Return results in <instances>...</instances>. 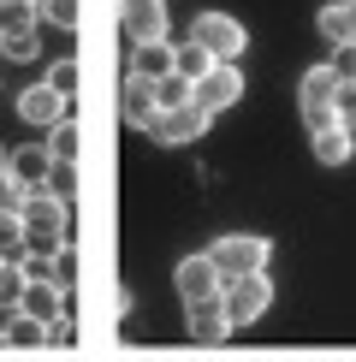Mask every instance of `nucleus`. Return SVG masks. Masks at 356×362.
Listing matches in <instances>:
<instances>
[{"mask_svg":"<svg viewBox=\"0 0 356 362\" xmlns=\"http://www.w3.org/2000/svg\"><path fill=\"white\" fill-rule=\"evenodd\" d=\"M208 262L220 267V279H244V274H267V262H273V244H267L261 232H226L208 244Z\"/></svg>","mask_w":356,"mask_h":362,"instance_id":"f257e3e1","label":"nucleus"},{"mask_svg":"<svg viewBox=\"0 0 356 362\" xmlns=\"http://www.w3.org/2000/svg\"><path fill=\"white\" fill-rule=\"evenodd\" d=\"M190 42L208 54V59H220V66H232L237 54L249 48V30L232 18V12H196V24H190Z\"/></svg>","mask_w":356,"mask_h":362,"instance_id":"f03ea898","label":"nucleus"},{"mask_svg":"<svg viewBox=\"0 0 356 362\" xmlns=\"http://www.w3.org/2000/svg\"><path fill=\"white\" fill-rule=\"evenodd\" d=\"M220 309H226L232 333L237 327H256L267 309H273V279L267 274H244V279H226V291H220Z\"/></svg>","mask_w":356,"mask_h":362,"instance_id":"7ed1b4c3","label":"nucleus"},{"mask_svg":"<svg viewBox=\"0 0 356 362\" xmlns=\"http://www.w3.org/2000/svg\"><path fill=\"white\" fill-rule=\"evenodd\" d=\"M18 220H24V244H54V250H59V244H66V226H71V208L54 202L48 185H42V190L24 196Z\"/></svg>","mask_w":356,"mask_h":362,"instance_id":"20e7f679","label":"nucleus"},{"mask_svg":"<svg viewBox=\"0 0 356 362\" xmlns=\"http://www.w3.org/2000/svg\"><path fill=\"white\" fill-rule=\"evenodd\" d=\"M172 285H178V297H184V309H196V303H214V297L226 291V279H220V267L208 262V250L184 255V262L172 267Z\"/></svg>","mask_w":356,"mask_h":362,"instance_id":"39448f33","label":"nucleus"},{"mask_svg":"<svg viewBox=\"0 0 356 362\" xmlns=\"http://www.w3.org/2000/svg\"><path fill=\"white\" fill-rule=\"evenodd\" d=\"M237 101H244V71H237V66H214L196 89H190V107H202L208 119L226 113V107H237Z\"/></svg>","mask_w":356,"mask_h":362,"instance_id":"423d86ee","label":"nucleus"},{"mask_svg":"<svg viewBox=\"0 0 356 362\" xmlns=\"http://www.w3.org/2000/svg\"><path fill=\"white\" fill-rule=\"evenodd\" d=\"M208 119L202 107H178V113H155V125H148V137L155 143H167V148H184V143H202L208 137Z\"/></svg>","mask_w":356,"mask_h":362,"instance_id":"0eeeda50","label":"nucleus"},{"mask_svg":"<svg viewBox=\"0 0 356 362\" xmlns=\"http://www.w3.org/2000/svg\"><path fill=\"white\" fill-rule=\"evenodd\" d=\"M71 107H78V101H59L48 83L18 89V119H24V125H36V131H54L59 119H71Z\"/></svg>","mask_w":356,"mask_h":362,"instance_id":"6e6552de","label":"nucleus"},{"mask_svg":"<svg viewBox=\"0 0 356 362\" xmlns=\"http://www.w3.org/2000/svg\"><path fill=\"white\" fill-rule=\"evenodd\" d=\"M12 315H30V321H42V327H54L59 315H66V291H59L54 279H30V285H24V303L12 309Z\"/></svg>","mask_w":356,"mask_h":362,"instance_id":"1a4fd4ad","label":"nucleus"},{"mask_svg":"<svg viewBox=\"0 0 356 362\" xmlns=\"http://www.w3.org/2000/svg\"><path fill=\"white\" fill-rule=\"evenodd\" d=\"M172 71H178V48L172 42H143V48H131V78L160 83V78H172Z\"/></svg>","mask_w":356,"mask_h":362,"instance_id":"9d476101","label":"nucleus"},{"mask_svg":"<svg viewBox=\"0 0 356 362\" xmlns=\"http://www.w3.org/2000/svg\"><path fill=\"white\" fill-rule=\"evenodd\" d=\"M6 167L18 173L24 190H42V185H48V173H54V155H48V143H24V148H12V155H6Z\"/></svg>","mask_w":356,"mask_h":362,"instance_id":"9b49d317","label":"nucleus"},{"mask_svg":"<svg viewBox=\"0 0 356 362\" xmlns=\"http://www.w3.org/2000/svg\"><path fill=\"white\" fill-rule=\"evenodd\" d=\"M315 30L333 42V48H356V0H326Z\"/></svg>","mask_w":356,"mask_h":362,"instance_id":"f8f14e48","label":"nucleus"},{"mask_svg":"<svg viewBox=\"0 0 356 362\" xmlns=\"http://www.w3.org/2000/svg\"><path fill=\"white\" fill-rule=\"evenodd\" d=\"M190 339H196V344H226L232 339V321H226V309H220V297L190 309Z\"/></svg>","mask_w":356,"mask_h":362,"instance_id":"ddd939ff","label":"nucleus"},{"mask_svg":"<svg viewBox=\"0 0 356 362\" xmlns=\"http://www.w3.org/2000/svg\"><path fill=\"white\" fill-rule=\"evenodd\" d=\"M333 95H338V78H333V66H309L303 78H297V101H303V107H333Z\"/></svg>","mask_w":356,"mask_h":362,"instance_id":"4468645a","label":"nucleus"},{"mask_svg":"<svg viewBox=\"0 0 356 362\" xmlns=\"http://www.w3.org/2000/svg\"><path fill=\"white\" fill-rule=\"evenodd\" d=\"M155 83H143V78H125V125L131 131H148L155 125Z\"/></svg>","mask_w":356,"mask_h":362,"instance_id":"2eb2a0df","label":"nucleus"},{"mask_svg":"<svg viewBox=\"0 0 356 362\" xmlns=\"http://www.w3.org/2000/svg\"><path fill=\"white\" fill-rule=\"evenodd\" d=\"M42 24V6H30V0H0V36H36Z\"/></svg>","mask_w":356,"mask_h":362,"instance_id":"dca6fc26","label":"nucleus"},{"mask_svg":"<svg viewBox=\"0 0 356 362\" xmlns=\"http://www.w3.org/2000/svg\"><path fill=\"white\" fill-rule=\"evenodd\" d=\"M125 36H131V48H143V42H167V6L125 12Z\"/></svg>","mask_w":356,"mask_h":362,"instance_id":"f3484780","label":"nucleus"},{"mask_svg":"<svg viewBox=\"0 0 356 362\" xmlns=\"http://www.w3.org/2000/svg\"><path fill=\"white\" fill-rule=\"evenodd\" d=\"M309 155H315L321 167H345L356 148H350V137H345V125H333V131H321V137H309Z\"/></svg>","mask_w":356,"mask_h":362,"instance_id":"a211bd4d","label":"nucleus"},{"mask_svg":"<svg viewBox=\"0 0 356 362\" xmlns=\"http://www.w3.org/2000/svg\"><path fill=\"white\" fill-rule=\"evenodd\" d=\"M0 344H18V351H36V344H48V327L30 321V315H12L6 333H0Z\"/></svg>","mask_w":356,"mask_h":362,"instance_id":"6ab92c4d","label":"nucleus"},{"mask_svg":"<svg viewBox=\"0 0 356 362\" xmlns=\"http://www.w3.org/2000/svg\"><path fill=\"white\" fill-rule=\"evenodd\" d=\"M78 83H83L78 59H54V66H48V89H54L59 101H78Z\"/></svg>","mask_w":356,"mask_h":362,"instance_id":"aec40b11","label":"nucleus"},{"mask_svg":"<svg viewBox=\"0 0 356 362\" xmlns=\"http://www.w3.org/2000/svg\"><path fill=\"white\" fill-rule=\"evenodd\" d=\"M78 148H83L78 119H59V125L48 131V155H54V160H78Z\"/></svg>","mask_w":356,"mask_h":362,"instance_id":"412c9836","label":"nucleus"},{"mask_svg":"<svg viewBox=\"0 0 356 362\" xmlns=\"http://www.w3.org/2000/svg\"><path fill=\"white\" fill-rule=\"evenodd\" d=\"M48 196L54 202H78V160H54V173H48Z\"/></svg>","mask_w":356,"mask_h":362,"instance_id":"4be33fe9","label":"nucleus"},{"mask_svg":"<svg viewBox=\"0 0 356 362\" xmlns=\"http://www.w3.org/2000/svg\"><path fill=\"white\" fill-rule=\"evenodd\" d=\"M155 107H160V113L190 107V78H178V71H172V78H160V83H155Z\"/></svg>","mask_w":356,"mask_h":362,"instance_id":"5701e85b","label":"nucleus"},{"mask_svg":"<svg viewBox=\"0 0 356 362\" xmlns=\"http://www.w3.org/2000/svg\"><path fill=\"white\" fill-rule=\"evenodd\" d=\"M214 66H220V59H208V54L196 48V42H184V48H178V78H190V89H196V83H202Z\"/></svg>","mask_w":356,"mask_h":362,"instance_id":"b1692460","label":"nucleus"},{"mask_svg":"<svg viewBox=\"0 0 356 362\" xmlns=\"http://www.w3.org/2000/svg\"><path fill=\"white\" fill-rule=\"evenodd\" d=\"M24 285H30L24 262H0V303H6V309H18V303H24Z\"/></svg>","mask_w":356,"mask_h":362,"instance_id":"393cba45","label":"nucleus"},{"mask_svg":"<svg viewBox=\"0 0 356 362\" xmlns=\"http://www.w3.org/2000/svg\"><path fill=\"white\" fill-rule=\"evenodd\" d=\"M42 18L54 30H78L83 24V0H42Z\"/></svg>","mask_w":356,"mask_h":362,"instance_id":"a878e982","label":"nucleus"},{"mask_svg":"<svg viewBox=\"0 0 356 362\" xmlns=\"http://www.w3.org/2000/svg\"><path fill=\"white\" fill-rule=\"evenodd\" d=\"M0 59L6 66H30V59H42V42L36 36H0Z\"/></svg>","mask_w":356,"mask_h":362,"instance_id":"bb28decb","label":"nucleus"},{"mask_svg":"<svg viewBox=\"0 0 356 362\" xmlns=\"http://www.w3.org/2000/svg\"><path fill=\"white\" fill-rule=\"evenodd\" d=\"M18 255H24V220L0 214V262H18Z\"/></svg>","mask_w":356,"mask_h":362,"instance_id":"cd10ccee","label":"nucleus"},{"mask_svg":"<svg viewBox=\"0 0 356 362\" xmlns=\"http://www.w3.org/2000/svg\"><path fill=\"white\" fill-rule=\"evenodd\" d=\"M24 185H18V173H12V167H0V214H18V208H24Z\"/></svg>","mask_w":356,"mask_h":362,"instance_id":"c85d7f7f","label":"nucleus"},{"mask_svg":"<svg viewBox=\"0 0 356 362\" xmlns=\"http://www.w3.org/2000/svg\"><path fill=\"white\" fill-rule=\"evenodd\" d=\"M326 66H333L338 89H350V83H356V48H333V59H326Z\"/></svg>","mask_w":356,"mask_h":362,"instance_id":"c756f323","label":"nucleus"},{"mask_svg":"<svg viewBox=\"0 0 356 362\" xmlns=\"http://www.w3.org/2000/svg\"><path fill=\"white\" fill-rule=\"evenodd\" d=\"M333 113H338V125H345V131L356 125V83H350V89H338V95H333Z\"/></svg>","mask_w":356,"mask_h":362,"instance_id":"7c9ffc66","label":"nucleus"},{"mask_svg":"<svg viewBox=\"0 0 356 362\" xmlns=\"http://www.w3.org/2000/svg\"><path fill=\"white\" fill-rule=\"evenodd\" d=\"M155 6H167V0H125V12H155Z\"/></svg>","mask_w":356,"mask_h":362,"instance_id":"2f4dec72","label":"nucleus"},{"mask_svg":"<svg viewBox=\"0 0 356 362\" xmlns=\"http://www.w3.org/2000/svg\"><path fill=\"white\" fill-rule=\"evenodd\" d=\"M345 137H350V148H356V125H350V131H345Z\"/></svg>","mask_w":356,"mask_h":362,"instance_id":"473e14b6","label":"nucleus"},{"mask_svg":"<svg viewBox=\"0 0 356 362\" xmlns=\"http://www.w3.org/2000/svg\"><path fill=\"white\" fill-rule=\"evenodd\" d=\"M6 155H12V148H0V167H6Z\"/></svg>","mask_w":356,"mask_h":362,"instance_id":"72a5a7b5","label":"nucleus"},{"mask_svg":"<svg viewBox=\"0 0 356 362\" xmlns=\"http://www.w3.org/2000/svg\"><path fill=\"white\" fill-rule=\"evenodd\" d=\"M30 6H42V0H30Z\"/></svg>","mask_w":356,"mask_h":362,"instance_id":"f704fd0d","label":"nucleus"}]
</instances>
